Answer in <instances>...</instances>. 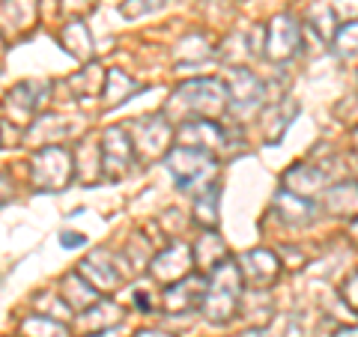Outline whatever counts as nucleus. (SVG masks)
<instances>
[{
  "instance_id": "f257e3e1",
  "label": "nucleus",
  "mask_w": 358,
  "mask_h": 337,
  "mask_svg": "<svg viewBox=\"0 0 358 337\" xmlns=\"http://www.w3.org/2000/svg\"><path fill=\"white\" fill-rule=\"evenodd\" d=\"M81 242H84V236H78V233H63V245H66V248H78Z\"/></svg>"
}]
</instances>
